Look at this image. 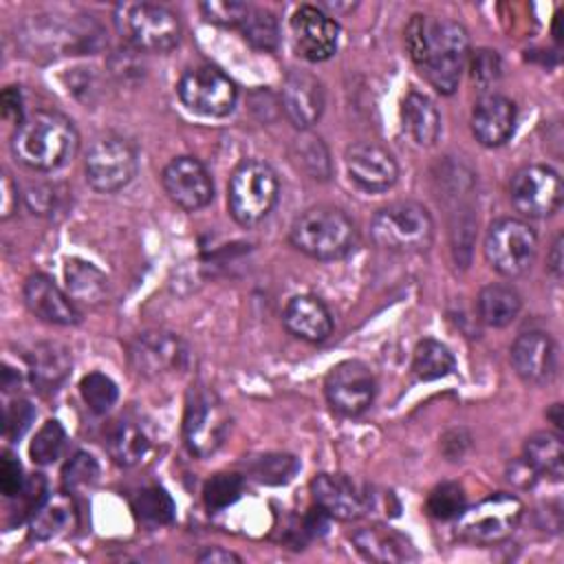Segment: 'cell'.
<instances>
[{
  "mask_svg": "<svg viewBox=\"0 0 564 564\" xmlns=\"http://www.w3.org/2000/svg\"><path fill=\"white\" fill-rule=\"evenodd\" d=\"M546 264H549V271L560 280L562 278V236H555L551 251L546 256Z\"/></svg>",
  "mask_w": 564,
  "mask_h": 564,
  "instance_id": "obj_52",
  "label": "cell"
},
{
  "mask_svg": "<svg viewBox=\"0 0 564 564\" xmlns=\"http://www.w3.org/2000/svg\"><path fill=\"white\" fill-rule=\"evenodd\" d=\"M77 141V130L68 117L55 110H37L15 128L11 152L22 165L51 172L75 154Z\"/></svg>",
  "mask_w": 564,
  "mask_h": 564,
  "instance_id": "obj_2",
  "label": "cell"
},
{
  "mask_svg": "<svg viewBox=\"0 0 564 564\" xmlns=\"http://www.w3.org/2000/svg\"><path fill=\"white\" fill-rule=\"evenodd\" d=\"M134 145L117 134H104L95 139L84 156L86 183L101 194L123 189L137 174Z\"/></svg>",
  "mask_w": 564,
  "mask_h": 564,
  "instance_id": "obj_8",
  "label": "cell"
},
{
  "mask_svg": "<svg viewBox=\"0 0 564 564\" xmlns=\"http://www.w3.org/2000/svg\"><path fill=\"white\" fill-rule=\"evenodd\" d=\"M245 40L260 51H273L280 42V26L271 11L253 9L247 13L245 22L240 24Z\"/></svg>",
  "mask_w": 564,
  "mask_h": 564,
  "instance_id": "obj_33",
  "label": "cell"
},
{
  "mask_svg": "<svg viewBox=\"0 0 564 564\" xmlns=\"http://www.w3.org/2000/svg\"><path fill=\"white\" fill-rule=\"evenodd\" d=\"M401 121L403 130L416 145L427 148L434 145V141L438 139L441 115L434 101L419 90H410L401 101Z\"/></svg>",
  "mask_w": 564,
  "mask_h": 564,
  "instance_id": "obj_25",
  "label": "cell"
},
{
  "mask_svg": "<svg viewBox=\"0 0 564 564\" xmlns=\"http://www.w3.org/2000/svg\"><path fill=\"white\" fill-rule=\"evenodd\" d=\"M2 117L20 126L24 121L22 117V93L18 86H7L2 90Z\"/></svg>",
  "mask_w": 564,
  "mask_h": 564,
  "instance_id": "obj_47",
  "label": "cell"
},
{
  "mask_svg": "<svg viewBox=\"0 0 564 564\" xmlns=\"http://www.w3.org/2000/svg\"><path fill=\"white\" fill-rule=\"evenodd\" d=\"M302 165L313 174V178L328 176V152L319 139H306L300 143Z\"/></svg>",
  "mask_w": 564,
  "mask_h": 564,
  "instance_id": "obj_45",
  "label": "cell"
},
{
  "mask_svg": "<svg viewBox=\"0 0 564 564\" xmlns=\"http://www.w3.org/2000/svg\"><path fill=\"white\" fill-rule=\"evenodd\" d=\"M280 183L273 167L258 159L242 161L229 178L227 205L236 223L251 227L264 220L275 207Z\"/></svg>",
  "mask_w": 564,
  "mask_h": 564,
  "instance_id": "obj_6",
  "label": "cell"
},
{
  "mask_svg": "<svg viewBox=\"0 0 564 564\" xmlns=\"http://www.w3.org/2000/svg\"><path fill=\"white\" fill-rule=\"evenodd\" d=\"M106 447L117 465L132 467L145 458L150 452V441L139 425L130 421H117L106 434Z\"/></svg>",
  "mask_w": 564,
  "mask_h": 564,
  "instance_id": "obj_30",
  "label": "cell"
},
{
  "mask_svg": "<svg viewBox=\"0 0 564 564\" xmlns=\"http://www.w3.org/2000/svg\"><path fill=\"white\" fill-rule=\"evenodd\" d=\"M0 209H2V218H9L13 214V209L18 207V187L11 181V176L4 172L2 174V183H0Z\"/></svg>",
  "mask_w": 564,
  "mask_h": 564,
  "instance_id": "obj_50",
  "label": "cell"
},
{
  "mask_svg": "<svg viewBox=\"0 0 564 564\" xmlns=\"http://www.w3.org/2000/svg\"><path fill=\"white\" fill-rule=\"evenodd\" d=\"M242 487H245L242 476H238L234 471H220V474H214L205 482L203 500H205L209 511H220V509H227L229 505H234L240 498Z\"/></svg>",
  "mask_w": 564,
  "mask_h": 564,
  "instance_id": "obj_35",
  "label": "cell"
},
{
  "mask_svg": "<svg viewBox=\"0 0 564 564\" xmlns=\"http://www.w3.org/2000/svg\"><path fill=\"white\" fill-rule=\"evenodd\" d=\"M560 412H562V405H560V403H555V405H553V410L546 414V416L555 423V427H562V414H560Z\"/></svg>",
  "mask_w": 564,
  "mask_h": 564,
  "instance_id": "obj_53",
  "label": "cell"
},
{
  "mask_svg": "<svg viewBox=\"0 0 564 564\" xmlns=\"http://www.w3.org/2000/svg\"><path fill=\"white\" fill-rule=\"evenodd\" d=\"M441 445H443L445 456L452 458V460H456V458H460V456L465 454V449H467V445H469V436H467L465 430H452V432H447V434L443 436Z\"/></svg>",
  "mask_w": 564,
  "mask_h": 564,
  "instance_id": "obj_48",
  "label": "cell"
},
{
  "mask_svg": "<svg viewBox=\"0 0 564 564\" xmlns=\"http://www.w3.org/2000/svg\"><path fill=\"white\" fill-rule=\"evenodd\" d=\"M564 187L560 174L540 163L520 167L509 183L511 205L527 218H546L562 205Z\"/></svg>",
  "mask_w": 564,
  "mask_h": 564,
  "instance_id": "obj_12",
  "label": "cell"
},
{
  "mask_svg": "<svg viewBox=\"0 0 564 564\" xmlns=\"http://www.w3.org/2000/svg\"><path fill=\"white\" fill-rule=\"evenodd\" d=\"M284 328L304 341L319 344L333 333V315L328 306L315 295H295L282 313Z\"/></svg>",
  "mask_w": 564,
  "mask_h": 564,
  "instance_id": "obj_23",
  "label": "cell"
},
{
  "mask_svg": "<svg viewBox=\"0 0 564 564\" xmlns=\"http://www.w3.org/2000/svg\"><path fill=\"white\" fill-rule=\"evenodd\" d=\"M70 509L55 500V502H44L33 516H31V535L37 540H48L53 535H57L66 522H68Z\"/></svg>",
  "mask_w": 564,
  "mask_h": 564,
  "instance_id": "obj_39",
  "label": "cell"
},
{
  "mask_svg": "<svg viewBox=\"0 0 564 564\" xmlns=\"http://www.w3.org/2000/svg\"><path fill=\"white\" fill-rule=\"evenodd\" d=\"M22 295H24L26 308L42 322L57 324V326H70L82 319V313H79L77 304L70 300V295L64 293L44 273L29 275L24 282Z\"/></svg>",
  "mask_w": 564,
  "mask_h": 564,
  "instance_id": "obj_21",
  "label": "cell"
},
{
  "mask_svg": "<svg viewBox=\"0 0 564 564\" xmlns=\"http://www.w3.org/2000/svg\"><path fill=\"white\" fill-rule=\"evenodd\" d=\"M291 33L297 53L308 62H324L337 51V22L313 4H302L293 11Z\"/></svg>",
  "mask_w": 564,
  "mask_h": 564,
  "instance_id": "obj_15",
  "label": "cell"
},
{
  "mask_svg": "<svg viewBox=\"0 0 564 564\" xmlns=\"http://www.w3.org/2000/svg\"><path fill=\"white\" fill-rule=\"evenodd\" d=\"M229 427V416L216 397V392L194 386L185 401L183 414V441L187 449L198 456H212L225 441Z\"/></svg>",
  "mask_w": 564,
  "mask_h": 564,
  "instance_id": "obj_9",
  "label": "cell"
},
{
  "mask_svg": "<svg viewBox=\"0 0 564 564\" xmlns=\"http://www.w3.org/2000/svg\"><path fill=\"white\" fill-rule=\"evenodd\" d=\"M161 185L167 198L185 212H196L214 198L212 176L194 156L172 159L161 172Z\"/></svg>",
  "mask_w": 564,
  "mask_h": 564,
  "instance_id": "obj_14",
  "label": "cell"
},
{
  "mask_svg": "<svg viewBox=\"0 0 564 564\" xmlns=\"http://www.w3.org/2000/svg\"><path fill=\"white\" fill-rule=\"evenodd\" d=\"M99 476V465L97 460L86 454V452H77L62 469V480L66 489H79V487H88L97 480Z\"/></svg>",
  "mask_w": 564,
  "mask_h": 564,
  "instance_id": "obj_42",
  "label": "cell"
},
{
  "mask_svg": "<svg viewBox=\"0 0 564 564\" xmlns=\"http://www.w3.org/2000/svg\"><path fill=\"white\" fill-rule=\"evenodd\" d=\"M350 181L366 192H386L397 183L399 167L394 156L375 141H357L346 150Z\"/></svg>",
  "mask_w": 564,
  "mask_h": 564,
  "instance_id": "obj_17",
  "label": "cell"
},
{
  "mask_svg": "<svg viewBox=\"0 0 564 564\" xmlns=\"http://www.w3.org/2000/svg\"><path fill=\"white\" fill-rule=\"evenodd\" d=\"M476 306H478L480 319L487 326L502 328V326H509L518 317V313L522 308V297L511 284L494 282V284H487L480 289Z\"/></svg>",
  "mask_w": 564,
  "mask_h": 564,
  "instance_id": "obj_28",
  "label": "cell"
},
{
  "mask_svg": "<svg viewBox=\"0 0 564 564\" xmlns=\"http://www.w3.org/2000/svg\"><path fill=\"white\" fill-rule=\"evenodd\" d=\"M115 26L130 46L145 53H167L181 42L176 13L156 2L117 4Z\"/></svg>",
  "mask_w": 564,
  "mask_h": 564,
  "instance_id": "obj_5",
  "label": "cell"
},
{
  "mask_svg": "<svg viewBox=\"0 0 564 564\" xmlns=\"http://www.w3.org/2000/svg\"><path fill=\"white\" fill-rule=\"evenodd\" d=\"M176 93L181 104L203 117H227L236 108L238 90L236 84L216 66H194L187 68Z\"/></svg>",
  "mask_w": 564,
  "mask_h": 564,
  "instance_id": "obj_11",
  "label": "cell"
},
{
  "mask_svg": "<svg viewBox=\"0 0 564 564\" xmlns=\"http://www.w3.org/2000/svg\"><path fill=\"white\" fill-rule=\"evenodd\" d=\"M454 370V355L436 339H421L412 352V372L419 381H434Z\"/></svg>",
  "mask_w": 564,
  "mask_h": 564,
  "instance_id": "obj_31",
  "label": "cell"
},
{
  "mask_svg": "<svg viewBox=\"0 0 564 564\" xmlns=\"http://www.w3.org/2000/svg\"><path fill=\"white\" fill-rule=\"evenodd\" d=\"M511 364L522 381L544 386L557 372V346L544 330L522 333L511 346Z\"/></svg>",
  "mask_w": 564,
  "mask_h": 564,
  "instance_id": "obj_18",
  "label": "cell"
},
{
  "mask_svg": "<svg viewBox=\"0 0 564 564\" xmlns=\"http://www.w3.org/2000/svg\"><path fill=\"white\" fill-rule=\"evenodd\" d=\"M26 205H29V209H33V214H46V212L53 209L55 196L51 194L48 187L37 185V187H31V189H29V194H26Z\"/></svg>",
  "mask_w": 564,
  "mask_h": 564,
  "instance_id": "obj_49",
  "label": "cell"
},
{
  "mask_svg": "<svg viewBox=\"0 0 564 564\" xmlns=\"http://www.w3.org/2000/svg\"><path fill=\"white\" fill-rule=\"evenodd\" d=\"M79 394L84 403L90 408V412L106 414L115 405L119 390L117 383L104 372H88L79 381Z\"/></svg>",
  "mask_w": 564,
  "mask_h": 564,
  "instance_id": "obj_34",
  "label": "cell"
},
{
  "mask_svg": "<svg viewBox=\"0 0 564 564\" xmlns=\"http://www.w3.org/2000/svg\"><path fill=\"white\" fill-rule=\"evenodd\" d=\"M315 505L337 520H355L370 507L368 494L344 474H319L311 482Z\"/></svg>",
  "mask_w": 564,
  "mask_h": 564,
  "instance_id": "obj_19",
  "label": "cell"
},
{
  "mask_svg": "<svg viewBox=\"0 0 564 564\" xmlns=\"http://www.w3.org/2000/svg\"><path fill=\"white\" fill-rule=\"evenodd\" d=\"M35 410L26 399H15L4 408V438L18 441L33 423Z\"/></svg>",
  "mask_w": 564,
  "mask_h": 564,
  "instance_id": "obj_43",
  "label": "cell"
},
{
  "mask_svg": "<svg viewBox=\"0 0 564 564\" xmlns=\"http://www.w3.org/2000/svg\"><path fill=\"white\" fill-rule=\"evenodd\" d=\"M64 441H66V432H64L62 423L55 421V419H48L37 430V434H35V438H33V443L29 447L33 463L48 465L55 458H59V454L64 449Z\"/></svg>",
  "mask_w": 564,
  "mask_h": 564,
  "instance_id": "obj_37",
  "label": "cell"
},
{
  "mask_svg": "<svg viewBox=\"0 0 564 564\" xmlns=\"http://www.w3.org/2000/svg\"><path fill=\"white\" fill-rule=\"evenodd\" d=\"M516 130V106L498 93L482 95L471 110V132L478 143L498 148L511 139Z\"/></svg>",
  "mask_w": 564,
  "mask_h": 564,
  "instance_id": "obj_22",
  "label": "cell"
},
{
  "mask_svg": "<svg viewBox=\"0 0 564 564\" xmlns=\"http://www.w3.org/2000/svg\"><path fill=\"white\" fill-rule=\"evenodd\" d=\"M196 560L207 562V564H227V562H240V555H236L223 546H207L205 551L198 553Z\"/></svg>",
  "mask_w": 564,
  "mask_h": 564,
  "instance_id": "obj_51",
  "label": "cell"
},
{
  "mask_svg": "<svg viewBox=\"0 0 564 564\" xmlns=\"http://www.w3.org/2000/svg\"><path fill=\"white\" fill-rule=\"evenodd\" d=\"M502 75V64H500V55L491 48H478L474 51V55L469 57V77L471 84L480 90L491 88Z\"/></svg>",
  "mask_w": 564,
  "mask_h": 564,
  "instance_id": "obj_40",
  "label": "cell"
},
{
  "mask_svg": "<svg viewBox=\"0 0 564 564\" xmlns=\"http://www.w3.org/2000/svg\"><path fill=\"white\" fill-rule=\"evenodd\" d=\"M377 392L372 370L357 359L341 361L330 368L324 381V394L328 405L341 416L364 414Z\"/></svg>",
  "mask_w": 564,
  "mask_h": 564,
  "instance_id": "obj_13",
  "label": "cell"
},
{
  "mask_svg": "<svg viewBox=\"0 0 564 564\" xmlns=\"http://www.w3.org/2000/svg\"><path fill=\"white\" fill-rule=\"evenodd\" d=\"M187 348L178 335L167 330H145L130 344V366L141 377H159L183 368Z\"/></svg>",
  "mask_w": 564,
  "mask_h": 564,
  "instance_id": "obj_16",
  "label": "cell"
},
{
  "mask_svg": "<svg viewBox=\"0 0 564 564\" xmlns=\"http://www.w3.org/2000/svg\"><path fill=\"white\" fill-rule=\"evenodd\" d=\"M280 99L284 115L300 130L315 126L324 112L322 82L306 70H289L284 75Z\"/></svg>",
  "mask_w": 564,
  "mask_h": 564,
  "instance_id": "obj_20",
  "label": "cell"
},
{
  "mask_svg": "<svg viewBox=\"0 0 564 564\" xmlns=\"http://www.w3.org/2000/svg\"><path fill=\"white\" fill-rule=\"evenodd\" d=\"M352 542L357 546V551L372 562H381V564H397V562H405L414 557L412 546L405 542V538H401L399 533L386 529V527H366L359 529L352 535Z\"/></svg>",
  "mask_w": 564,
  "mask_h": 564,
  "instance_id": "obj_26",
  "label": "cell"
},
{
  "mask_svg": "<svg viewBox=\"0 0 564 564\" xmlns=\"http://www.w3.org/2000/svg\"><path fill=\"white\" fill-rule=\"evenodd\" d=\"M18 520L24 516H33L46 502V480L42 474H31L22 489L18 491Z\"/></svg>",
  "mask_w": 564,
  "mask_h": 564,
  "instance_id": "obj_44",
  "label": "cell"
},
{
  "mask_svg": "<svg viewBox=\"0 0 564 564\" xmlns=\"http://www.w3.org/2000/svg\"><path fill=\"white\" fill-rule=\"evenodd\" d=\"M249 11L251 7L238 0H209L200 4V13L205 15V20L220 26H240Z\"/></svg>",
  "mask_w": 564,
  "mask_h": 564,
  "instance_id": "obj_41",
  "label": "cell"
},
{
  "mask_svg": "<svg viewBox=\"0 0 564 564\" xmlns=\"http://www.w3.org/2000/svg\"><path fill=\"white\" fill-rule=\"evenodd\" d=\"M291 245L317 260H337L348 256L357 245V225L333 205H315L302 212L289 229Z\"/></svg>",
  "mask_w": 564,
  "mask_h": 564,
  "instance_id": "obj_3",
  "label": "cell"
},
{
  "mask_svg": "<svg viewBox=\"0 0 564 564\" xmlns=\"http://www.w3.org/2000/svg\"><path fill=\"white\" fill-rule=\"evenodd\" d=\"M132 509H134L137 518L143 524H150V527L170 524L174 520V513H176L174 500L163 487L141 489L132 500Z\"/></svg>",
  "mask_w": 564,
  "mask_h": 564,
  "instance_id": "obj_32",
  "label": "cell"
},
{
  "mask_svg": "<svg viewBox=\"0 0 564 564\" xmlns=\"http://www.w3.org/2000/svg\"><path fill=\"white\" fill-rule=\"evenodd\" d=\"M24 476H22V465L20 460L11 454V452H4L2 454V460H0V491L7 496V498H15L18 491L22 489L24 485Z\"/></svg>",
  "mask_w": 564,
  "mask_h": 564,
  "instance_id": "obj_46",
  "label": "cell"
},
{
  "mask_svg": "<svg viewBox=\"0 0 564 564\" xmlns=\"http://www.w3.org/2000/svg\"><path fill=\"white\" fill-rule=\"evenodd\" d=\"M372 240L388 251L419 253L434 240V220L416 200H397L375 212L370 218Z\"/></svg>",
  "mask_w": 564,
  "mask_h": 564,
  "instance_id": "obj_4",
  "label": "cell"
},
{
  "mask_svg": "<svg viewBox=\"0 0 564 564\" xmlns=\"http://www.w3.org/2000/svg\"><path fill=\"white\" fill-rule=\"evenodd\" d=\"M66 293L75 304L97 306L108 295V278L90 262L84 260H68L64 267Z\"/></svg>",
  "mask_w": 564,
  "mask_h": 564,
  "instance_id": "obj_27",
  "label": "cell"
},
{
  "mask_svg": "<svg viewBox=\"0 0 564 564\" xmlns=\"http://www.w3.org/2000/svg\"><path fill=\"white\" fill-rule=\"evenodd\" d=\"M465 509V494L458 482H441L427 496V511L438 520L458 518Z\"/></svg>",
  "mask_w": 564,
  "mask_h": 564,
  "instance_id": "obj_38",
  "label": "cell"
},
{
  "mask_svg": "<svg viewBox=\"0 0 564 564\" xmlns=\"http://www.w3.org/2000/svg\"><path fill=\"white\" fill-rule=\"evenodd\" d=\"M524 465L533 476L560 478L564 471V445L555 432H535L527 438L522 452Z\"/></svg>",
  "mask_w": 564,
  "mask_h": 564,
  "instance_id": "obj_29",
  "label": "cell"
},
{
  "mask_svg": "<svg viewBox=\"0 0 564 564\" xmlns=\"http://www.w3.org/2000/svg\"><path fill=\"white\" fill-rule=\"evenodd\" d=\"M405 46L441 95L456 90L469 55V35L463 24L416 13L405 26Z\"/></svg>",
  "mask_w": 564,
  "mask_h": 564,
  "instance_id": "obj_1",
  "label": "cell"
},
{
  "mask_svg": "<svg viewBox=\"0 0 564 564\" xmlns=\"http://www.w3.org/2000/svg\"><path fill=\"white\" fill-rule=\"evenodd\" d=\"M297 467L300 465L291 454H264L249 465V471L258 482L284 485L295 476Z\"/></svg>",
  "mask_w": 564,
  "mask_h": 564,
  "instance_id": "obj_36",
  "label": "cell"
},
{
  "mask_svg": "<svg viewBox=\"0 0 564 564\" xmlns=\"http://www.w3.org/2000/svg\"><path fill=\"white\" fill-rule=\"evenodd\" d=\"M538 236L533 227L520 218H498L485 234V258L494 271L505 278H518L533 264Z\"/></svg>",
  "mask_w": 564,
  "mask_h": 564,
  "instance_id": "obj_7",
  "label": "cell"
},
{
  "mask_svg": "<svg viewBox=\"0 0 564 564\" xmlns=\"http://www.w3.org/2000/svg\"><path fill=\"white\" fill-rule=\"evenodd\" d=\"M522 502L513 494H494L478 505L463 509L456 531L476 544H496L513 533L522 518Z\"/></svg>",
  "mask_w": 564,
  "mask_h": 564,
  "instance_id": "obj_10",
  "label": "cell"
},
{
  "mask_svg": "<svg viewBox=\"0 0 564 564\" xmlns=\"http://www.w3.org/2000/svg\"><path fill=\"white\" fill-rule=\"evenodd\" d=\"M29 375L37 390H55L70 370V352L57 341H40L29 352Z\"/></svg>",
  "mask_w": 564,
  "mask_h": 564,
  "instance_id": "obj_24",
  "label": "cell"
}]
</instances>
